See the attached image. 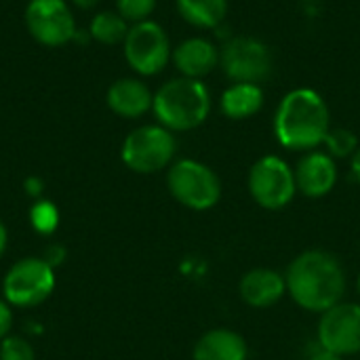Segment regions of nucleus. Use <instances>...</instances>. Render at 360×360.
Returning a JSON list of instances; mask_svg holds the SVG:
<instances>
[{
	"instance_id": "30",
	"label": "nucleus",
	"mask_w": 360,
	"mask_h": 360,
	"mask_svg": "<svg viewBox=\"0 0 360 360\" xmlns=\"http://www.w3.org/2000/svg\"><path fill=\"white\" fill-rule=\"evenodd\" d=\"M6 240H8V234H6L4 224L0 221V257H2V253H4V249H6Z\"/></svg>"
},
{
	"instance_id": "27",
	"label": "nucleus",
	"mask_w": 360,
	"mask_h": 360,
	"mask_svg": "<svg viewBox=\"0 0 360 360\" xmlns=\"http://www.w3.org/2000/svg\"><path fill=\"white\" fill-rule=\"evenodd\" d=\"M63 257H65V251H63V249H59V247H53V249H49V251H46V257H44V259L55 268V264H59Z\"/></svg>"
},
{
	"instance_id": "28",
	"label": "nucleus",
	"mask_w": 360,
	"mask_h": 360,
	"mask_svg": "<svg viewBox=\"0 0 360 360\" xmlns=\"http://www.w3.org/2000/svg\"><path fill=\"white\" fill-rule=\"evenodd\" d=\"M350 169H352L354 179L360 184V146H359V150H356V154L352 156V165H350Z\"/></svg>"
},
{
	"instance_id": "18",
	"label": "nucleus",
	"mask_w": 360,
	"mask_h": 360,
	"mask_svg": "<svg viewBox=\"0 0 360 360\" xmlns=\"http://www.w3.org/2000/svg\"><path fill=\"white\" fill-rule=\"evenodd\" d=\"M179 17L198 30H215L228 15V0H175Z\"/></svg>"
},
{
	"instance_id": "5",
	"label": "nucleus",
	"mask_w": 360,
	"mask_h": 360,
	"mask_svg": "<svg viewBox=\"0 0 360 360\" xmlns=\"http://www.w3.org/2000/svg\"><path fill=\"white\" fill-rule=\"evenodd\" d=\"M177 141L173 131L162 124H143L133 129L122 141V162L141 175L158 173L175 158Z\"/></svg>"
},
{
	"instance_id": "10",
	"label": "nucleus",
	"mask_w": 360,
	"mask_h": 360,
	"mask_svg": "<svg viewBox=\"0 0 360 360\" xmlns=\"http://www.w3.org/2000/svg\"><path fill=\"white\" fill-rule=\"evenodd\" d=\"M23 17L30 36L49 49L72 42L78 32L74 13L65 0H30Z\"/></svg>"
},
{
	"instance_id": "24",
	"label": "nucleus",
	"mask_w": 360,
	"mask_h": 360,
	"mask_svg": "<svg viewBox=\"0 0 360 360\" xmlns=\"http://www.w3.org/2000/svg\"><path fill=\"white\" fill-rule=\"evenodd\" d=\"M13 327V310L6 300H0V342L8 335Z\"/></svg>"
},
{
	"instance_id": "21",
	"label": "nucleus",
	"mask_w": 360,
	"mask_h": 360,
	"mask_svg": "<svg viewBox=\"0 0 360 360\" xmlns=\"http://www.w3.org/2000/svg\"><path fill=\"white\" fill-rule=\"evenodd\" d=\"M30 221L38 234H53L59 224V211L53 202L38 200L30 211Z\"/></svg>"
},
{
	"instance_id": "17",
	"label": "nucleus",
	"mask_w": 360,
	"mask_h": 360,
	"mask_svg": "<svg viewBox=\"0 0 360 360\" xmlns=\"http://www.w3.org/2000/svg\"><path fill=\"white\" fill-rule=\"evenodd\" d=\"M219 108L230 120H247L264 108V89L251 82H232L221 93Z\"/></svg>"
},
{
	"instance_id": "1",
	"label": "nucleus",
	"mask_w": 360,
	"mask_h": 360,
	"mask_svg": "<svg viewBox=\"0 0 360 360\" xmlns=\"http://www.w3.org/2000/svg\"><path fill=\"white\" fill-rule=\"evenodd\" d=\"M287 293L293 302L310 312H327L338 306L346 291V270L342 262L327 251H304L285 274Z\"/></svg>"
},
{
	"instance_id": "16",
	"label": "nucleus",
	"mask_w": 360,
	"mask_h": 360,
	"mask_svg": "<svg viewBox=\"0 0 360 360\" xmlns=\"http://www.w3.org/2000/svg\"><path fill=\"white\" fill-rule=\"evenodd\" d=\"M247 342L230 329L207 331L194 346V360H247Z\"/></svg>"
},
{
	"instance_id": "11",
	"label": "nucleus",
	"mask_w": 360,
	"mask_h": 360,
	"mask_svg": "<svg viewBox=\"0 0 360 360\" xmlns=\"http://www.w3.org/2000/svg\"><path fill=\"white\" fill-rule=\"evenodd\" d=\"M319 346L340 356L360 352V306L338 304L323 312L319 323Z\"/></svg>"
},
{
	"instance_id": "3",
	"label": "nucleus",
	"mask_w": 360,
	"mask_h": 360,
	"mask_svg": "<svg viewBox=\"0 0 360 360\" xmlns=\"http://www.w3.org/2000/svg\"><path fill=\"white\" fill-rule=\"evenodd\" d=\"M152 114L173 133L198 129L211 114V91L196 78H173L154 93Z\"/></svg>"
},
{
	"instance_id": "31",
	"label": "nucleus",
	"mask_w": 360,
	"mask_h": 360,
	"mask_svg": "<svg viewBox=\"0 0 360 360\" xmlns=\"http://www.w3.org/2000/svg\"><path fill=\"white\" fill-rule=\"evenodd\" d=\"M359 291H360V276H359Z\"/></svg>"
},
{
	"instance_id": "2",
	"label": "nucleus",
	"mask_w": 360,
	"mask_h": 360,
	"mask_svg": "<svg viewBox=\"0 0 360 360\" xmlns=\"http://www.w3.org/2000/svg\"><path fill=\"white\" fill-rule=\"evenodd\" d=\"M331 131L329 105L321 93L308 86L289 91L274 114V135L287 150L310 152L325 143Z\"/></svg>"
},
{
	"instance_id": "23",
	"label": "nucleus",
	"mask_w": 360,
	"mask_h": 360,
	"mask_svg": "<svg viewBox=\"0 0 360 360\" xmlns=\"http://www.w3.org/2000/svg\"><path fill=\"white\" fill-rule=\"evenodd\" d=\"M0 360H36L34 348L19 335H6L0 342Z\"/></svg>"
},
{
	"instance_id": "15",
	"label": "nucleus",
	"mask_w": 360,
	"mask_h": 360,
	"mask_svg": "<svg viewBox=\"0 0 360 360\" xmlns=\"http://www.w3.org/2000/svg\"><path fill=\"white\" fill-rule=\"evenodd\" d=\"M240 297L251 308H270L283 300L287 293V281L283 274L270 268H255L247 272L240 281Z\"/></svg>"
},
{
	"instance_id": "12",
	"label": "nucleus",
	"mask_w": 360,
	"mask_h": 360,
	"mask_svg": "<svg viewBox=\"0 0 360 360\" xmlns=\"http://www.w3.org/2000/svg\"><path fill=\"white\" fill-rule=\"evenodd\" d=\"M293 173L297 192L308 198H323L338 184V165L335 158H331L327 152L310 150L306 156L300 158Z\"/></svg>"
},
{
	"instance_id": "13",
	"label": "nucleus",
	"mask_w": 360,
	"mask_h": 360,
	"mask_svg": "<svg viewBox=\"0 0 360 360\" xmlns=\"http://www.w3.org/2000/svg\"><path fill=\"white\" fill-rule=\"evenodd\" d=\"M171 61L181 76L202 80L215 68H219V46L209 38L192 36L173 49Z\"/></svg>"
},
{
	"instance_id": "29",
	"label": "nucleus",
	"mask_w": 360,
	"mask_h": 360,
	"mask_svg": "<svg viewBox=\"0 0 360 360\" xmlns=\"http://www.w3.org/2000/svg\"><path fill=\"white\" fill-rule=\"evenodd\" d=\"M78 8H82V11H91V8H95L97 4H99V0H72Z\"/></svg>"
},
{
	"instance_id": "19",
	"label": "nucleus",
	"mask_w": 360,
	"mask_h": 360,
	"mask_svg": "<svg viewBox=\"0 0 360 360\" xmlns=\"http://www.w3.org/2000/svg\"><path fill=\"white\" fill-rule=\"evenodd\" d=\"M129 27H131V23L116 11H101V13L93 15V19L89 23V34H91V40L112 46V44L124 42Z\"/></svg>"
},
{
	"instance_id": "22",
	"label": "nucleus",
	"mask_w": 360,
	"mask_h": 360,
	"mask_svg": "<svg viewBox=\"0 0 360 360\" xmlns=\"http://www.w3.org/2000/svg\"><path fill=\"white\" fill-rule=\"evenodd\" d=\"M158 0H116V13L122 15L131 25L148 21L156 11Z\"/></svg>"
},
{
	"instance_id": "6",
	"label": "nucleus",
	"mask_w": 360,
	"mask_h": 360,
	"mask_svg": "<svg viewBox=\"0 0 360 360\" xmlns=\"http://www.w3.org/2000/svg\"><path fill=\"white\" fill-rule=\"evenodd\" d=\"M219 68L232 82L262 84L274 72V53L255 36H234L219 46Z\"/></svg>"
},
{
	"instance_id": "25",
	"label": "nucleus",
	"mask_w": 360,
	"mask_h": 360,
	"mask_svg": "<svg viewBox=\"0 0 360 360\" xmlns=\"http://www.w3.org/2000/svg\"><path fill=\"white\" fill-rule=\"evenodd\" d=\"M23 188H25V192H27L30 196H40L42 190H44V181H42L40 177H34V175H32V177L25 179Z\"/></svg>"
},
{
	"instance_id": "20",
	"label": "nucleus",
	"mask_w": 360,
	"mask_h": 360,
	"mask_svg": "<svg viewBox=\"0 0 360 360\" xmlns=\"http://www.w3.org/2000/svg\"><path fill=\"white\" fill-rule=\"evenodd\" d=\"M359 146V137L350 129H331L325 137V148L331 158H352Z\"/></svg>"
},
{
	"instance_id": "4",
	"label": "nucleus",
	"mask_w": 360,
	"mask_h": 360,
	"mask_svg": "<svg viewBox=\"0 0 360 360\" xmlns=\"http://www.w3.org/2000/svg\"><path fill=\"white\" fill-rule=\"evenodd\" d=\"M167 188L179 205L192 211H209L221 198V181L215 171L194 158H181L171 165Z\"/></svg>"
},
{
	"instance_id": "9",
	"label": "nucleus",
	"mask_w": 360,
	"mask_h": 360,
	"mask_svg": "<svg viewBox=\"0 0 360 360\" xmlns=\"http://www.w3.org/2000/svg\"><path fill=\"white\" fill-rule=\"evenodd\" d=\"M249 192L259 207L268 211H281L297 192L295 173L287 160L274 154L262 156L249 171Z\"/></svg>"
},
{
	"instance_id": "14",
	"label": "nucleus",
	"mask_w": 360,
	"mask_h": 360,
	"mask_svg": "<svg viewBox=\"0 0 360 360\" xmlns=\"http://www.w3.org/2000/svg\"><path fill=\"white\" fill-rule=\"evenodd\" d=\"M105 103L116 116L135 120L152 112L154 93L141 78H118L110 84L105 93Z\"/></svg>"
},
{
	"instance_id": "26",
	"label": "nucleus",
	"mask_w": 360,
	"mask_h": 360,
	"mask_svg": "<svg viewBox=\"0 0 360 360\" xmlns=\"http://www.w3.org/2000/svg\"><path fill=\"white\" fill-rule=\"evenodd\" d=\"M308 360H344V356H340L335 352H329V350H325V348L319 346V350H314Z\"/></svg>"
},
{
	"instance_id": "7",
	"label": "nucleus",
	"mask_w": 360,
	"mask_h": 360,
	"mask_svg": "<svg viewBox=\"0 0 360 360\" xmlns=\"http://www.w3.org/2000/svg\"><path fill=\"white\" fill-rule=\"evenodd\" d=\"M122 53L135 74L156 76L169 65L173 57V46L165 27L148 19L129 27V34L122 42Z\"/></svg>"
},
{
	"instance_id": "8",
	"label": "nucleus",
	"mask_w": 360,
	"mask_h": 360,
	"mask_svg": "<svg viewBox=\"0 0 360 360\" xmlns=\"http://www.w3.org/2000/svg\"><path fill=\"white\" fill-rule=\"evenodd\" d=\"M55 289V270L44 257H23L4 276L2 293L11 306L32 308L51 297Z\"/></svg>"
}]
</instances>
